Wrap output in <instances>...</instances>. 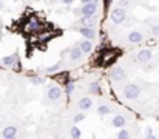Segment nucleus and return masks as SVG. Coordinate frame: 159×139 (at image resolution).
<instances>
[{"instance_id":"9b49d317","label":"nucleus","mask_w":159,"mask_h":139,"mask_svg":"<svg viewBox=\"0 0 159 139\" xmlns=\"http://www.w3.org/2000/svg\"><path fill=\"white\" fill-rule=\"evenodd\" d=\"M77 107H79V110L87 111V110H90V108L93 107V99H91V97H88V96L80 97V99H79V102H77Z\"/></svg>"},{"instance_id":"a211bd4d","label":"nucleus","mask_w":159,"mask_h":139,"mask_svg":"<svg viewBox=\"0 0 159 139\" xmlns=\"http://www.w3.org/2000/svg\"><path fill=\"white\" fill-rule=\"evenodd\" d=\"M88 93L90 94H102V88H101V84L98 81L91 82L90 87H88Z\"/></svg>"},{"instance_id":"6ab92c4d","label":"nucleus","mask_w":159,"mask_h":139,"mask_svg":"<svg viewBox=\"0 0 159 139\" xmlns=\"http://www.w3.org/2000/svg\"><path fill=\"white\" fill-rule=\"evenodd\" d=\"M70 136H71V139H80L82 138V132H80V128H79L77 125H73V127L70 128Z\"/></svg>"},{"instance_id":"f257e3e1","label":"nucleus","mask_w":159,"mask_h":139,"mask_svg":"<svg viewBox=\"0 0 159 139\" xmlns=\"http://www.w3.org/2000/svg\"><path fill=\"white\" fill-rule=\"evenodd\" d=\"M98 8H99V3L96 0H84L82 2V6L79 9H76V16H80L82 17H94L96 12H98Z\"/></svg>"},{"instance_id":"0eeeda50","label":"nucleus","mask_w":159,"mask_h":139,"mask_svg":"<svg viewBox=\"0 0 159 139\" xmlns=\"http://www.w3.org/2000/svg\"><path fill=\"white\" fill-rule=\"evenodd\" d=\"M111 125L114 128H122L124 130V127L127 125V118L124 114H114L113 119H111Z\"/></svg>"},{"instance_id":"393cba45","label":"nucleus","mask_w":159,"mask_h":139,"mask_svg":"<svg viewBox=\"0 0 159 139\" xmlns=\"http://www.w3.org/2000/svg\"><path fill=\"white\" fill-rule=\"evenodd\" d=\"M60 67H62V62L59 60L57 63H54V65H51V67H48V68H47V73H54V71H57Z\"/></svg>"},{"instance_id":"1a4fd4ad","label":"nucleus","mask_w":159,"mask_h":139,"mask_svg":"<svg viewBox=\"0 0 159 139\" xmlns=\"http://www.w3.org/2000/svg\"><path fill=\"white\" fill-rule=\"evenodd\" d=\"M77 31H79L87 40H93V39H96V36H98L94 28H84V26H79Z\"/></svg>"},{"instance_id":"c85d7f7f","label":"nucleus","mask_w":159,"mask_h":139,"mask_svg":"<svg viewBox=\"0 0 159 139\" xmlns=\"http://www.w3.org/2000/svg\"><path fill=\"white\" fill-rule=\"evenodd\" d=\"M9 139H17V138H9Z\"/></svg>"},{"instance_id":"2eb2a0df","label":"nucleus","mask_w":159,"mask_h":139,"mask_svg":"<svg viewBox=\"0 0 159 139\" xmlns=\"http://www.w3.org/2000/svg\"><path fill=\"white\" fill-rule=\"evenodd\" d=\"M40 28H42V22H40L39 19L33 17V19L28 22V31H31V33H36V31H39Z\"/></svg>"},{"instance_id":"a878e982","label":"nucleus","mask_w":159,"mask_h":139,"mask_svg":"<svg viewBox=\"0 0 159 139\" xmlns=\"http://www.w3.org/2000/svg\"><path fill=\"white\" fill-rule=\"evenodd\" d=\"M145 139H158L156 138V135H153L152 127H147V130H145Z\"/></svg>"},{"instance_id":"6e6552de","label":"nucleus","mask_w":159,"mask_h":139,"mask_svg":"<svg viewBox=\"0 0 159 139\" xmlns=\"http://www.w3.org/2000/svg\"><path fill=\"white\" fill-rule=\"evenodd\" d=\"M82 56H84V51L80 49L79 44H76V45L71 48V51H70V60L71 62H77V60L82 59Z\"/></svg>"},{"instance_id":"5701e85b","label":"nucleus","mask_w":159,"mask_h":139,"mask_svg":"<svg viewBox=\"0 0 159 139\" xmlns=\"http://www.w3.org/2000/svg\"><path fill=\"white\" fill-rule=\"evenodd\" d=\"M74 87H76V85H74V82H68V84H65V94H66V96H70L71 93L74 91Z\"/></svg>"},{"instance_id":"b1692460","label":"nucleus","mask_w":159,"mask_h":139,"mask_svg":"<svg viewBox=\"0 0 159 139\" xmlns=\"http://www.w3.org/2000/svg\"><path fill=\"white\" fill-rule=\"evenodd\" d=\"M150 33H152L153 37H159V23H155V25L150 26Z\"/></svg>"},{"instance_id":"f8f14e48","label":"nucleus","mask_w":159,"mask_h":139,"mask_svg":"<svg viewBox=\"0 0 159 139\" xmlns=\"http://www.w3.org/2000/svg\"><path fill=\"white\" fill-rule=\"evenodd\" d=\"M127 40L130 44H141L144 40V34H142V31H131L127 36Z\"/></svg>"},{"instance_id":"412c9836","label":"nucleus","mask_w":159,"mask_h":139,"mask_svg":"<svg viewBox=\"0 0 159 139\" xmlns=\"http://www.w3.org/2000/svg\"><path fill=\"white\" fill-rule=\"evenodd\" d=\"M116 139H131V135H130L128 130H120V132L117 133Z\"/></svg>"},{"instance_id":"bb28decb","label":"nucleus","mask_w":159,"mask_h":139,"mask_svg":"<svg viewBox=\"0 0 159 139\" xmlns=\"http://www.w3.org/2000/svg\"><path fill=\"white\" fill-rule=\"evenodd\" d=\"M128 6H131V2H130V0H120V2H119V8L125 9V8H128Z\"/></svg>"},{"instance_id":"f3484780","label":"nucleus","mask_w":159,"mask_h":139,"mask_svg":"<svg viewBox=\"0 0 159 139\" xmlns=\"http://www.w3.org/2000/svg\"><path fill=\"white\" fill-rule=\"evenodd\" d=\"M79 46H80V49L84 51V54H90V53L93 51V44H91V40L84 39V40L79 42Z\"/></svg>"},{"instance_id":"20e7f679","label":"nucleus","mask_w":159,"mask_h":139,"mask_svg":"<svg viewBox=\"0 0 159 139\" xmlns=\"http://www.w3.org/2000/svg\"><path fill=\"white\" fill-rule=\"evenodd\" d=\"M62 94H63V91L60 90V87L59 85H50L48 87V90H47V97L50 99V100H53V102H56V100H59L60 97H62Z\"/></svg>"},{"instance_id":"4468645a","label":"nucleus","mask_w":159,"mask_h":139,"mask_svg":"<svg viewBox=\"0 0 159 139\" xmlns=\"http://www.w3.org/2000/svg\"><path fill=\"white\" fill-rule=\"evenodd\" d=\"M79 23H80V26H84V28H94L96 23H98V17H96V16H94V17H82V19L79 20Z\"/></svg>"},{"instance_id":"cd10ccee","label":"nucleus","mask_w":159,"mask_h":139,"mask_svg":"<svg viewBox=\"0 0 159 139\" xmlns=\"http://www.w3.org/2000/svg\"><path fill=\"white\" fill-rule=\"evenodd\" d=\"M2 8H3V3H2V2H0V9H2Z\"/></svg>"},{"instance_id":"dca6fc26","label":"nucleus","mask_w":159,"mask_h":139,"mask_svg":"<svg viewBox=\"0 0 159 139\" xmlns=\"http://www.w3.org/2000/svg\"><path fill=\"white\" fill-rule=\"evenodd\" d=\"M98 114L99 116H105V114H110V113H113L114 111V108L111 107V105H108V104H101V105H98Z\"/></svg>"},{"instance_id":"9d476101","label":"nucleus","mask_w":159,"mask_h":139,"mask_svg":"<svg viewBox=\"0 0 159 139\" xmlns=\"http://www.w3.org/2000/svg\"><path fill=\"white\" fill-rule=\"evenodd\" d=\"M19 60V54L17 53H12V54H8L2 59V65L3 67H16V62Z\"/></svg>"},{"instance_id":"aec40b11","label":"nucleus","mask_w":159,"mask_h":139,"mask_svg":"<svg viewBox=\"0 0 159 139\" xmlns=\"http://www.w3.org/2000/svg\"><path fill=\"white\" fill-rule=\"evenodd\" d=\"M84 119H85V113H84V111L76 113V114L73 116V122H74V124H79V122H82Z\"/></svg>"},{"instance_id":"4be33fe9","label":"nucleus","mask_w":159,"mask_h":139,"mask_svg":"<svg viewBox=\"0 0 159 139\" xmlns=\"http://www.w3.org/2000/svg\"><path fill=\"white\" fill-rule=\"evenodd\" d=\"M30 81H31V84H34V85H40V84H43L45 81H43V77H40V76H31L30 77Z\"/></svg>"},{"instance_id":"f03ea898","label":"nucleus","mask_w":159,"mask_h":139,"mask_svg":"<svg viewBox=\"0 0 159 139\" xmlns=\"http://www.w3.org/2000/svg\"><path fill=\"white\" fill-rule=\"evenodd\" d=\"M124 97L127 99V100H134V99H138L139 97V94H141V88L136 85V84H128L125 88H124Z\"/></svg>"},{"instance_id":"ddd939ff","label":"nucleus","mask_w":159,"mask_h":139,"mask_svg":"<svg viewBox=\"0 0 159 139\" xmlns=\"http://www.w3.org/2000/svg\"><path fill=\"white\" fill-rule=\"evenodd\" d=\"M9 138H17V127L8 125V127L3 128V132H2V139H9Z\"/></svg>"},{"instance_id":"7ed1b4c3","label":"nucleus","mask_w":159,"mask_h":139,"mask_svg":"<svg viewBox=\"0 0 159 139\" xmlns=\"http://www.w3.org/2000/svg\"><path fill=\"white\" fill-rule=\"evenodd\" d=\"M110 17H111V20H113L114 25H120V23L125 22L127 12H125V9H122V8H113L111 12H110Z\"/></svg>"},{"instance_id":"423d86ee","label":"nucleus","mask_w":159,"mask_h":139,"mask_svg":"<svg viewBox=\"0 0 159 139\" xmlns=\"http://www.w3.org/2000/svg\"><path fill=\"white\" fill-rule=\"evenodd\" d=\"M111 79L114 81V82H120V81H124L125 77H127V71L122 68V67H114L113 70H111Z\"/></svg>"},{"instance_id":"39448f33","label":"nucleus","mask_w":159,"mask_h":139,"mask_svg":"<svg viewBox=\"0 0 159 139\" xmlns=\"http://www.w3.org/2000/svg\"><path fill=\"white\" fill-rule=\"evenodd\" d=\"M152 57H153V53H152V49H148V48H144V49H141V51L136 54V60H138L139 63H148V62L152 60Z\"/></svg>"}]
</instances>
